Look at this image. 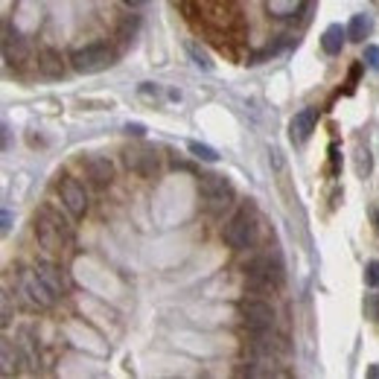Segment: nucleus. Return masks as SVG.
<instances>
[{
  "label": "nucleus",
  "instance_id": "nucleus-1",
  "mask_svg": "<svg viewBox=\"0 0 379 379\" xmlns=\"http://www.w3.org/2000/svg\"><path fill=\"white\" fill-rule=\"evenodd\" d=\"M225 240L236 251H245L257 243V216H254L251 207H243V210L233 213L231 222L225 225Z\"/></svg>",
  "mask_w": 379,
  "mask_h": 379
},
{
  "label": "nucleus",
  "instance_id": "nucleus-2",
  "mask_svg": "<svg viewBox=\"0 0 379 379\" xmlns=\"http://www.w3.org/2000/svg\"><path fill=\"white\" fill-rule=\"evenodd\" d=\"M199 193L210 213H222L233 202V187L225 175H204L199 184Z\"/></svg>",
  "mask_w": 379,
  "mask_h": 379
},
{
  "label": "nucleus",
  "instance_id": "nucleus-3",
  "mask_svg": "<svg viewBox=\"0 0 379 379\" xmlns=\"http://www.w3.org/2000/svg\"><path fill=\"white\" fill-rule=\"evenodd\" d=\"M70 64H74L76 74H103V70H108L114 64V56L103 44H88L70 56Z\"/></svg>",
  "mask_w": 379,
  "mask_h": 379
},
{
  "label": "nucleus",
  "instance_id": "nucleus-4",
  "mask_svg": "<svg viewBox=\"0 0 379 379\" xmlns=\"http://www.w3.org/2000/svg\"><path fill=\"white\" fill-rule=\"evenodd\" d=\"M243 318H245V327L257 339H269L272 327H274V310L263 301H243Z\"/></svg>",
  "mask_w": 379,
  "mask_h": 379
},
{
  "label": "nucleus",
  "instance_id": "nucleus-5",
  "mask_svg": "<svg viewBox=\"0 0 379 379\" xmlns=\"http://www.w3.org/2000/svg\"><path fill=\"white\" fill-rule=\"evenodd\" d=\"M248 283L254 289H272L283 283V266L272 257H257L248 263Z\"/></svg>",
  "mask_w": 379,
  "mask_h": 379
},
{
  "label": "nucleus",
  "instance_id": "nucleus-6",
  "mask_svg": "<svg viewBox=\"0 0 379 379\" xmlns=\"http://www.w3.org/2000/svg\"><path fill=\"white\" fill-rule=\"evenodd\" d=\"M21 292H23V298H27L33 306H41V310H47V306L56 303V292L38 277L35 269L23 272V277H21Z\"/></svg>",
  "mask_w": 379,
  "mask_h": 379
},
{
  "label": "nucleus",
  "instance_id": "nucleus-7",
  "mask_svg": "<svg viewBox=\"0 0 379 379\" xmlns=\"http://www.w3.org/2000/svg\"><path fill=\"white\" fill-rule=\"evenodd\" d=\"M59 199H62V207H64L74 219L85 216V210H88V193H85V187H82L76 178H64V181L59 184Z\"/></svg>",
  "mask_w": 379,
  "mask_h": 379
},
{
  "label": "nucleus",
  "instance_id": "nucleus-8",
  "mask_svg": "<svg viewBox=\"0 0 379 379\" xmlns=\"http://www.w3.org/2000/svg\"><path fill=\"white\" fill-rule=\"evenodd\" d=\"M4 59L9 62V64H23L30 59V44H27V38H23L18 30H12L9 23L4 27Z\"/></svg>",
  "mask_w": 379,
  "mask_h": 379
},
{
  "label": "nucleus",
  "instance_id": "nucleus-9",
  "mask_svg": "<svg viewBox=\"0 0 379 379\" xmlns=\"http://www.w3.org/2000/svg\"><path fill=\"white\" fill-rule=\"evenodd\" d=\"M35 231H38V240L47 245V248H59L62 245V233H64V222H59L53 213H41L35 219Z\"/></svg>",
  "mask_w": 379,
  "mask_h": 379
},
{
  "label": "nucleus",
  "instance_id": "nucleus-10",
  "mask_svg": "<svg viewBox=\"0 0 379 379\" xmlns=\"http://www.w3.org/2000/svg\"><path fill=\"white\" fill-rule=\"evenodd\" d=\"M315 132V108H303L292 117V123H289V134L295 144H303L306 137H310Z\"/></svg>",
  "mask_w": 379,
  "mask_h": 379
},
{
  "label": "nucleus",
  "instance_id": "nucleus-11",
  "mask_svg": "<svg viewBox=\"0 0 379 379\" xmlns=\"http://www.w3.org/2000/svg\"><path fill=\"white\" fill-rule=\"evenodd\" d=\"M344 38H347V30H342V23H330V27L324 30V35H321L324 53H327V56H339Z\"/></svg>",
  "mask_w": 379,
  "mask_h": 379
},
{
  "label": "nucleus",
  "instance_id": "nucleus-12",
  "mask_svg": "<svg viewBox=\"0 0 379 379\" xmlns=\"http://www.w3.org/2000/svg\"><path fill=\"white\" fill-rule=\"evenodd\" d=\"M35 272H38V277L47 283V286H50V289L56 292V298L64 292V280H62V274H59V269H56V266H50V263H38V266H35Z\"/></svg>",
  "mask_w": 379,
  "mask_h": 379
},
{
  "label": "nucleus",
  "instance_id": "nucleus-13",
  "mask_svg": "<svg viewBox=\"0 0 379 379\" xmlns=\"http://www.w3.org/2000/svg\"><path fill=\"white\" fill-rule=\"evenodd\" d=\"M371 30H373V23H371V18H368V15H353L350 27H347V38L359 44V41H365V38L371 35Z\"/></svg>",
  "mask_w": 379,
  "mask_h": 379
},
{
  "label": "nucleus",
  "instance_id": "nucleus-14",
  "mask_svg": "<svg viewBox=\"0 0 379 379\" xmlns=\"http://www.w3.org/2000/svg\"><path fill=\"white\" fill-rule=\"evenodd\" d=\"M38 70H41L44 76H50V79L62 76V56H59V53H53V50L41 53V56H38Z\"/></svg>",
  "mask_w": 379,
  "mask_h": 379
},
{
  "label": "nucleus",
  "instance_id": "nucleus-15",
  "mask_svg": "<svg viewBox=\"0 0 379 379\" xmlns=\"http://www.w3.org/2000/svg\"><path fill=\"white\" fill-rule=\"evenodd\" d=\"M88 173H91V178L97 181V184H105V181H111V163H108V158H88Z\"/></svg>",
  "mask_w": 379,
  "mask_h": 379
},
{
  "label": "nucleus",
  "instance_id": "nucleus-16",
  "mask_svg": "<svg viewBox=\"0 0 379 379\" xmlns=\"http://www.w3.org/2000/svg\"><path fill=\"white\" fill-rule=\"evenodd\" d=\"M190 152H193L196 158H202V161H210V163H216V161H219L216 149L207 146V144H199V140H193V144H190Z\"/></svg>",
  "mask_w": 379,
  "mask_h": 379
},
{
  "label": "nucleus",
  "instance_id": "nucleus-17",
  "mask_svg": "<svg viewBox=\"0 0 379 379\" xmlns=\"http://www.w3.org/2000/svg\"><path fill=\"white\" fill-rule=\"evenodd\" d=\"M365 283L371 289H379V263L373 260V263H368V269H365Z\"/></svg>",
  "mask_w": 379,
  "mask_h": 379
},
{
  "label": "nucleus",
  "instance_id": "nucleus-18",
  "mask_svg": "<svg viewBox=\"0 0 379 379\" xmlns=\"http://www.w3.org/2000/svg\"><path fill=\"white\" fill-rule=\"evenodd\" d=\"M368 67H373V70H379V47L376 44H368L365 47V59H362Z\"/></svg>",
  "mask_w": 379,
  "mask_h": 379
},
{
  "label": "nucleus",
  "instance_id": "nucleus-19",
  "mask_svg": "<svg viewBox=\"0 0 379 379\" xmlns=\"http://www.w3.org/2000/svg\"><path fill=\"white\" fill-rule=\"evenodd\" d=\"M190 53H193V59H196V64H199V67H204V70H210V67H213V64H210V59H207V53H202L196 44L190 47Z\"/></svg>",
  "mask_w": 379,
  "mask_h": 379
},
{
  "label": "nucleus",
  "instance_id": "nucleus-20",
  "mask_svg": "<svg viewBox=\"0 0 379 379\" xmlns=\"http://www.w3.org/2000/svg\"><path fill=\"white\" fill-rule=\"evenodd\" d=\"M9 228H12V213H9V210H4V225H0V231L9 233Z\"/></svg>",
  "mask_w": 379,
  "mask_h": 379
},
{
  "label": "nucleus",
  "instance_id": "nucleus-21",
  "mask_svg": "<svg viewBox=\"0 0 379 379\" xmlns=\"http://www.w3.org/2000/svg\"><path fill=\"white\" fill-rule=\"evenodd\" d=\"M123 4H126V6H132V9H140V6H146L149 0H123Z\"/></svg>",
  "mask_w": 379,
  "mask_h": 379
},
{
  "label": "nucleus",
  "instance_id": "nucleus-22",
  "mask_svg": "<svg viewBox=\"0 0 379 379\" xmlns=\"http://www.w3.org/2000/svg\"><path fill=\"white\" fill-rule=\"evenodd\" d=\"M368 373H371V376H379V365H373V368H371Z\"/></svg>",
  "mask_w": 379,
  "mask_h": 379
},
{
  "label": "nucleus",
  "instance_id": "nucleus-23",
  "mask_svg": "<svg viewBox=\"0 0 379 379\" xmlns=\"http://www.w3.org/2000/svg\"><path fill=\"white\" fill-rule=\"evenodd\" d=\"M376 228H379V213H376Z\"/></svg>",
  "mask_w": 379,
  "mask_h": 379
}]
</instances>
